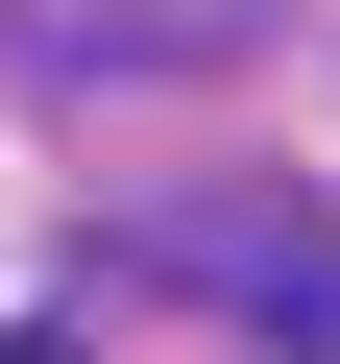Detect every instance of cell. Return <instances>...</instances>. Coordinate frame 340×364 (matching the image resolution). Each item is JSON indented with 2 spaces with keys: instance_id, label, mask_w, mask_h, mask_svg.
Listing matches in <instances>:
<instances>
[{
  "instance_id": "obj_2",
  "label": "cell",
  "mask_w": 340,
  "mask_h": 364,
  "mask_svg": "<svg viewBox=\"0 0 340 364\" xmlns=\"http://www.w3.org/2000/svg\"><path fill=\"white\" fill-rule=\"evenodd\" d=\"M0 25H25V73H73V97H170V73H243L267 0H0Z\"/></svg>"
},
{
  "instance_id": "obj_1",
  "label": "cell",
  "mask_w": 340,
  "mask_h": 364,
  "mask_svg": "<svg viewBox=\"0 0 340 364\" xmlns=\"http://www.w3.org/2000/svg\"><path fill=\"white\" fill-rule=\"evenodd\" d=\"M122 267H146V291H219V316L292 340V364H340V195H292V170H267V195H146Z\"/></svg>"
},
{
  "instance_id": "obj_3",
  "label": "cell",
  "mask_w": 340,
  "mask_h": 364,
  "mask_svg": "<svg viewBox=\"0 0 340 364\" xmlns=\"http://www.w3.org/2000/svg\"><path fill=\"white\" fill-rule=\"evenodd\" d=\"M0 364H73V340H0Z\"/></svg>"
}]
</instances>
